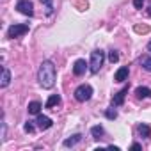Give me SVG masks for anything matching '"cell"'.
<instances>
[{
	"label": "cell",
	"instance_id": "6da1fadb",
	"mask_svg": "<svg viewBox=\"0 0 151 151\" xmlns=\"http://www.w3.org/2000/svg\"><path fill=\"white\" fill-rule=\"evenodd\" d=\"M37 80L43 89H52L57 80V69L52 60H43L37 71Z\"/></svg>",
	"mask_w": 151,
	"mask_h": 151
},
{
	"label": "cell",
	"instance_id": "7a4b0ae2",
	"mask_svg": "<svg viewBox=\"0 0 151 151\" xmlns=\"http://www.w3.org/2000/svg\"><path fill=\"white\" fill-rule=\"evenodd\" d=\"M103 62H105V52H101V50H94V52H91V60H89V71H91L93 75H96V73H98V71L101 69Z\"/></svg>",
	"mask_w": 151,
	"mask_h": 151
},
{
	"label": "cell",
	"instance_id": "3957f363",
	"mask_svg": "<svg viewBox=\"0 0 151 151\" xmlns=\"http://www.w3.org/2000/svg\"><path fill=\"white\" fill-rule=\"evenodd\" d=\"M91 96H93V87L89 84H82V86H78L77 89H75V100L80 101V103L89 101Z\"/></svg>",
	"mask_w": 151,
	"mask_h": 151
},
{
	"label": "cell",
	"instance_id": "277c9868",
	"mask_svg": "<svg viewBox=\"0 0 151 151\" xmlns=\"http://www.w3.org/2000/svg\"><path fill=\"white\" fill-rule=\"evenodd\" d=\"M29 32V25L27 23H14L7 29V37L9 39H16V37H22L23 34Z\"/></svg>",
	"mask_w": 151,
	"mask_h": 151
},
{
	"label": "cell",
	"instance_id": "5b68a950",
	"mask_svg": "<svg viewBox=\"0 0 151 151\" xmlns=\"http://www.w3.org/2000/svg\"><path fill=\"white\" fill-rule=\"evenodd\" d=\"M16 9L25 16H34V6L30 0H16Z\"/></svg>",
	"mask_w": 151,
	"mask_h": 151
},
{
	"label": "cell",
	"instance_id": "8992f818",
	"mask_svg": "<svg viewBox=\"0 0 151 151\" xmlns=\"http://www.w3.org/2000/svg\"><path fill=\"white\" fill-rule=\"evenodd\" d=\"M36 124H37V128H39V130H48V128H52L53 121H52L48 116L37 114V117H36Z\"/></svg>",
	"mask_w": 151,
	"mask_h": 151
},
{
	"label": "cell",
	"instance_id": "52a82bcc",
	"mask_svg": "<svg viewBox=\"0 0 151 151\" xmlns=\"http://www.w3.org/2000/svg\"><path fill=\"white\" fill-rule=\"evenodd\" d=\"M128 77H130V69H128V66H121V68L116 71V75H114V80H116V82H126Z\"/></svg>",
	"mask_w": 151,
	"mask_h": 151
},
{
	"label": "cell",
	"instance_id": "ba28073f",
	"mask_svg": "<svg viewBox=\"0 0 151 151\" xmlns=\"http://www.w3.org/2000/svg\"><path fill=\"white\" fill-rule=\"evenodd\" d=\"M87 66H89V64H87L84 59H78L77 62L73 64V73L77 75V77H82V75L86 73V69H87Z\"/></svg>",
	"mask_w": 151,
	"mask_h": 151
},
{
	"label": "cell",
	"instance_id": "9c48e42d",
	"mask_svg": "<svg viewBox=\"0 0 151 151\" xmlns=\"http://www.w3.org/2000/svg\"><path fill=\"white\" fill-rule=\"evenodd\" d=\"M126 93H128V86L123 87L119 93L114 94V98H112V105H114V107H121V105L124 103V96H126Z\"/></svg>",
	"mask_w": 151,
	"mask_h": 151
},
{
	"label": "cell",
	"instance_id": "30bf717a",
	"mask_svg": "<svg viewBox=\"0 0 151 151\" xmlns=\"http://www.w3.org/2000/svg\"><path fill=\"white\" fill-rule=\"evenodd\" d=\"M80 140H82V135H80V133H75V135H71L69 139H66L62 144H64V147H73V146H77Z\"/></svg>",
	"mask_w": 151,
	"mask_h": 151
},
{
	"label": "cell",
	"instance_id": "8fae6325",
	"mask_svg": "<svg viewBox=\"0 0 151 151\" xmlns=\"http://www.w3.org/2000/svg\"><path fill=\"white\" fill-rule=\"evenodd\" d=\"M137 132H139V135H140V137H144V139L151 137V128H149L146 123H140V124H137Z\"/></svg>",
	"mask_w": 151,
	"mask_h": 151
},
{
	"label": "cell",
	"instance_id": "7c38bea8",
	"mask_svg": "<svg viewBox=\"0 0 151 151\" xmlns=\"http://www.w3.org/2000/svg\"><path fill=\"white\" fill-rule=\"evenodd\" d=\"M9 82H11V71L4 66L2 68V82H0V87H7Z\"/></svg>",
	"mask_w": 151,
	"mask_h": 151
},
{
	"label": "cell",
	"instance_id": "4fadbf2b",
	"mask_svg": "<svg viewBox=\"0 0 151 151\" xmlns=\"http://www.w3.org/2000/svg\"><path fill=\"white\" fill-rule=\"evenodd\" d=\"M57 105H60V96H59V94H52V96L46 100V103H45L46 109H53V107H57Z\"/></svg>",
	"mask_w": 151,
	"mask_h": 151
},
{
	"label": "cell",
	"instance_id": "5bb4252c",
	"mask_svg": "<svg viewBox=\"0 0 151 151\" xmlns=\"http://www.w3.org/2000/svg\"><path fill=\"white\" fill-rule=\"evenodd\" d=\"M41 109H43V105H41L39 101H30V103H29V107H27L29 114H32V116H37V114L41 112Z\"/></svg>",
	"mask_w": 151,
	"mask_h": 151
},
{
	"label": "cell",
	"instance_id": "9a60e30c",
	"mask_svg": "<svg viewBox=\"0 0 151 151\" xmlns=\"http://www.w3.org/2000/svg\"><path fill=\"white\" fill-rule=\"evenodd\" d=\"M135 96L137 98H151V89L149 87H137L135 89Z\"/></svg>",
	"mask_w": 151,
	"mask_h": 151
},
{
	"label": "cell",
	"instance_id": "2e32d148",
	"mask_svg": "<svg viewBox=\"0 0 151 151\" xmlns=\"http://www.w3.org/2000/svg\"><path fill=\"white\" fill-rule=\"evenodd\" d=\"M91 133H93V137H94V139H101V135L105 133V130H103V126L96 124V126H93V128H91Z\"/></svg>",
	"mask_w": 151,
	"mask_h": 151
},
{
	"label": "cell",
	"instance_id": "e0dca14e",
	"mask_svg": "<svg viewBox=\"0 0 151 151\" xmlns=\"http://www.w3.org/2000/svg\"><path fill=\"white\" fill-rule=\"evenodd\" d=\"M41 4H43L45 9H46V16L53 14V0H41Z\"/></svg>",
	"mask_w": 151,
	"mask_h": 151
},
{
	"label": "cell",
	"instance_id": "ac0fdd59",
	"mask_svg": "<svg viewBox=\"0 0 151 151\" xmlns=\"http://www.w3.org/2000/svg\"><path fill=\"white\" fill-rule=\"evenodd\" d=\"M140 66H142L146 71L151 73V57H142V59H140Z\"/></svg>",
	"mask_w": 151,
	"mask_h": 151
},
{
	"label": "cell",
	"instance_id": "d6986e66",
	"mask_svg": "<svg viewBox=\"0 0 151 151\" xmlns=\"http://www.w3.org/2000/svg\"><path fill=\"white\" fill-rule=\"evenodd\" d=\"M105 117H107V119H116V117H117V110H116L114 107H112V109H107V110H105Z\"/></svg>",
	"mask_w": 151,
	"mask_h": 151
},
{
	"label": "cell",
	"instance_id": "ffe728a7",
	"mask_svg": "<svg viewBox=\"0 0 151 151\" xmlns=\"http://www.w3.org/2000/svg\"><path fill=\"white\" fill-rule=\"evenodd\" d=\"M109 60H110L112 64L117 62V60H119V53H117L116 50H110V52H109Z\"/></svg>",
	"mask_w": 151,
	"mask_h": 151
},
{
	"label": "cell",
	"instance_id": "44dd1931",
	"mask_svg": "<svg viewBox=\"0 0 151 151\" xmlns=\"http://www.w3.org/2000/svg\"><path fill=\"white\" fill-rule=\"evenodd\" d=\"M23 128H25V132H27V133H34V130H36V128H34V124H32V121H27Z\"/></svg>",
	"mask_w": 151,
	"mask_h": 151
},
{
	"label": "cell",
	"instance_id": "7402d4cb",
	"mask_svg": "<svg viewBox=\"0 0 151 151\" xmlns=\"http://www.w3.org/2000/svg\"><path fill=\"white\" fill-rule=\"evenodd\" d=\"M0 124H2V135H0V137H2V142L6 140V121L2 119V123H0Z\"/></svg>",
	"mask_w": 151,
	"mask_h": 151
},
{
	"label": "cell",
	"instance_id": "603a6c76",
	"mask_svg": "<svg viewBox=\"0 0 151 151\" xmlns=\"http://www.w3.org/2000/svg\"><path fill=\"white\" fill-rule=\"evenodd\" d=\"M142 4H144V0H133L135 9H142Z\"/></svg>",
	"mask_w": 151,
	"mask_h": 151
},
{
	"label": "cell",
	"instance_id": "cb8c5ba5",
	"mask_svg": "<svg viewBox=\"0 0 151 151\" xmlns=\"http://www.w3.org/2000/svg\"><path fill=\"white\" fill-rule=\"evenodd\" d=\"M135 30H137V32H147L149 29H147V27H140V25H137V27H135Z\"/></svg>",
	"mask_w": 151,
	"mask_h": 151
},
{
	"label": "cell",
	"instance_id": "d4e9b609",
	"mask_svg": "<svg viewBox=\"0 0 151 151\" xmlns=\"http://www.w3.org/2000/svg\"><path fill=\"white\" fill-rule=\"evenodd\" d=\"M140 147H142V146H140V144H137V142H135V144H132V149H140Z\"/></svg>",
	"mask_w": 151,
	"mask_h": 151
},
{
	"label": "cell",
	"instance_id": "484cf974",
	"mask_svg": "<svg viewBox=\"0 0 151 151\" xmlns=\"http://www.w3.org/2000/svg\"><path fill=\"white\" fill-rule=\"evenodd\" d=\"M146 14H147V16L151 18V6H149V9H147V13H146Z\"/></svg>",
	"mask_w": 151,
	"mask_h": 151
},
{
	"label": "cell",
	"instance_id": "4316f807",
	"mask_svg": "<svg viewBox=\"0 0 151 151\" xmlns=\"http://www.w3.org/2000/svg\"><path fill=\"white\" fill-rule=\"evenodd\" d=\"M147 52H151V41L147 43Z\"/></svg>",
	"mask_w": 151,
	"mask_h": 151
}]
</instances>
